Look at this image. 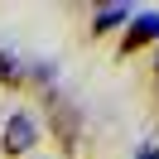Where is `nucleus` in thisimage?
Masks as SVG:
<instances>
[{
    "instance_id": "f257e3e1",
    "label": "nucleus",
    "mask_w": 159,
    "mask_h": 159,
    "mask_svg": "<svg viewBox=\"0 0 159 159\" xmlns=\"http://www.w3.org/2000/svg\"><path fill=\"white\" fill-rule=\"evenodd\" d=\"M145 39H159V15H154V10H145V15H135V20H130L125 48H135V43H145Z\"/></svg>"
},
{
    "instance_id": "f03ea898",
    "label": "nucleus",
    "mask_w": 159,
    "mask_h": 159,
    "mask_svg": "<svg viewBox=\"0 0 159 159\" xmlns=\"http://www.w3.org/2000/svg\"><path fill=\"white\" fill-rule=\"evenodd\" d=\"M34 145V120L29 116H10L5 125V149H29Z\"/></svg>"
},
{
    "instance_id": "7ed1b4c3",
    "label": "nucleus",
    "mask_w": 159,
    "mask_h": 159,
    "mask_svg": "<svg viewBox=\"0 0 159 159\" xmlns=\"http://www.w3.org/2000/svg\"><path fill=\"white\" fill-rule=\"evenodd\" d=\"M120 20H130V5H106V10H97V34H106V29H116Z\"/></svg>"
},
{
    "instance_id": "20e7f679",
    "label": "nucleus",
    "mask_w": 159,
    "mask_h": 159,
    "mask_svg": "<svg viewBox=\"0 0 159 159\" xmlns=\"http://www.w3.org/2000/svg\"><path fill=\"white\" fill-rule=\"evenodd\" d=\"M0 77H15V63H10V53H0Z\"/></svg>"
},
{
    "instance_id": "39448f33",
    "label": "nucleus",
    "mask_w": 159,
    "mask_h": 159,
    "mask_svg": "<svg viewBox=\"0 0 159 159\" xmlns=\"http://www.w3.org/2000/svg\"><path fill=\"white\" fill-rule=\"evenodd\" d=\"M135 159H159V149H154V145H140V154H135Z\"/></svg>"
}]
</instances>
